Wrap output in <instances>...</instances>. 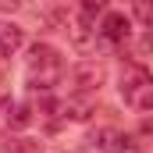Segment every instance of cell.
<instances>
[{
  "mask_svg": "<svg viewBox=\"0 0 153 153\" xmlns=\"http://www.w3.org/2000/svg\"><path fill=\"white\" fill-rule=\"evenodd\" d=\"M64 75V61H61V53L50 46V43H36L32 50H29V68H25V78H29V85L32 89H53L57 82Z\"/></svg>",
  "mask_w": 153,
  "mask_h": 153,
  "instance_id": "1",
  "label": "cell"
},
{
  "mask_svg": "<svg viewBox=\"0 0 153 153\" xmlns=\"http://www.w3.org/2000/svg\"><path fill=\"white\" fill-rule=\"evenodd\" d=\"M121 100L132 111H153V75L143 64H128L121 71Z\"/></svg>",
  "mask_w": 153,
  "mask_h": 153,
  "instance_id": "2",
  "label": "cell"
},
{
  "mask_svg": "<svg viewBox=\"0 0 153 153\" xmlns=\"http://www.w3.org/2000/svg\"><path fill=\"white\" fill-rule=\"evenodd\" d=\"M93 143L103 153H135L139 150V143L128 132H121V128H100V132H93Z\"/></svg>",
  "mask_w": 153,
  "mask_h": 153,
  "instance_id": "3",
  "label": "cell"
},
{
  "mask_svg": "<svg viewBox=\"0 0 153 153\" xmlns=\"http://www.w3.org/2000/svg\"><path fill=\"white\" fill-rule=\"evenodd\" d=\"M71 82H75V93H96L103 82V68L100 64H78L71 71Z\"/></svg>",
  "mask_w": 153,
  "mask_h": 153,
  "instance_id": "4",
  "label": "cell"
},
{
  "mask_svg": "<svg viewBox=\"0 0 153 153\" xmlns=\"http://www.w3.org/2000/svg\"><path fill=\"white\" fill-rule=\"evenodd\" d=\"M25 46V29L14 22H0V57H14Z\"/></svg>",
  "mask_w": 153,
  "mask_h": 153,
  "instance_id": "5",
  "label": "cell"
},
{
  "mask_svg": "<svg viewBox=\"0 0 153 153\" xmlns=\"http://www.w3.org/2000/svg\"><path fill=\"white\" fill-rule=\"evenodd\" d=\"M100 32H103V39H111V43H121V39H128V18H125V14H107Z\"/></svg>",
  "mask_w": 153,
  "mask_h": 153,
  "instance_id": "6",
  "label": "cell"
},
{
  "mask_svg": "<svg viewBox=\"0 0 153 153\" xmlns=\"http://www.w3.org/2000/svg\"><path fill=\"white\" fill-rule=\"evenodd\" d=\"M61 111H64V117H75V121H85V117H89V103H85V100H68V103H64Z\"/></svg>",
  "mask_w": 153,
  "mask_h": 153,
  "instance_id": "7",
  "label": "cell"
},
{
  "mask_svg": "<svg viewBox=\"0 0 153 153\" xmlns=\"http://www.w3.org/2000/svg\"><path fill=\"white\" fill-rule=\"evenodd\" d=\"M132 7H135V18H139L143 25H150V29H153V0H135Z\"/></svg>",
  "mask_w": 153,
  "mask_h": 153,
  "instance_id": "8",
  "label": "cell"
},
{
  "mask_svg": "<svg viewBox=\"0 0 153 153\" xmlns=\"http://www.w3.org/2000/svg\"><path fill=\"white\" fill-rule=\"evenodd\" d=\"M107 4H111V0H82V18H93V14L107 11Z\"/></svg>",
  "mask_w": 153,
  "mask_h": 153,
  "instance_id": "9",
  "label": "cell"
},
{
  "mask_svg": "<svg viewBox=\"0 0 153 153\" xmlns=\"http://www.w3.org/2000/svg\"><path fill=\"white\" fill-rule=\"evenodd\" d=\"M7 121H11L14 128L29 125V107H22V103H18V107H11V114H7Z\"/></svg>",
  "mask_w": 153,
  "mask_h": 153,
  "instance_id": "10",
  "label": "cell"
},
{
  "mask_svg": "<svg viewBox=\"0 0 153 153\" xmlns=\"http://www.w3.org/2000/svg\"><path fill=\"white\" fill-rule=\"evenodd\" d=\"M18 4H22V0H0V7H4V11H7V7H11V11H14V7H18Z\"/></svg>",
  "mask_w": 153,
  "mask_h": 153,
  "instance_id": "11",
  "label": "cell"
}]
</instances>
